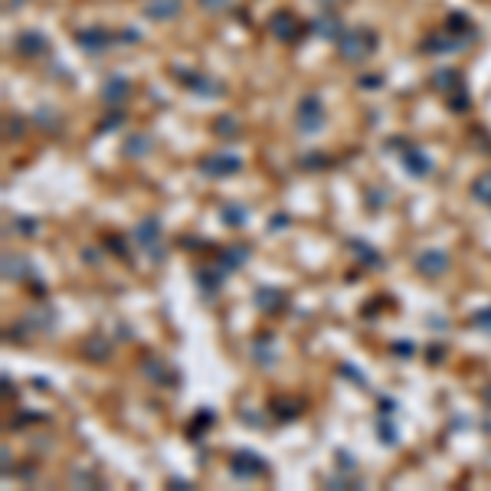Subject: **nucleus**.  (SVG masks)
Wrapping results in <instances>:
<instances>
[{
    "label": "nucleus",
    "instance_id": "f8f14e48",
    "mask_svg": "<svg viewBox=\"0 0 491 491\" xmlns=\"http://www.w3.org/2000/svg\"><path fill=\"white\" fill-rule=\"evenodd\" d=\"M268 30L275 33L279 40H285V43H295L298 36H301V23H298V16H295V14H288V10H282V14H275V16H272Z\"/></svg>",
    "mask_w": 491,
    "mask_h": 491
},
{
    "label": "nucleus",
    "instance_id": "c756f323",
    "mask_svg": "<svg viewBox=\"0 0 491 491\" xmlns=\"http://www.w3.org/2000/svg\"><path fill=\"white\" fill-rule=\"evenodd\" d=\"M151 148V141L144 134H131L128 141H125V158H144Z\"/></svg>",
    "mask_w": 491,
    "mask_h": 491
},
{
    "label": "nucleus",
    "instance_id": "3c124183",
    "mask_svg": "<svg viewBox=\"0 0 491 491\" xmlns=\"http://www.w3.org/2000/svg\"><path fill=\"white\" fill-rule=\"evenodd\" d=\"M33 387H36V390H46V387H49V380H46V377H36V380H33Z\"/></svg>",
    "mask_w": 491,
    "mask_h": 491
},
{
    "label": "nucleus",
    "instance_id": "79ce46f5",
    "mask_svg": "<svg viewBox=\"0 0 491 491\" xmlns=\"http://www.w3.org/2000/svg\"><path fill=\"white\" fill-rule=\"evenodd\" d=\"M285 226H288V216H285V213H275V216L268 220V233H279Z\"/></svg>",
    "mask_w": 491,
    "mask_h": 491
},
{
    "label": "nucleus",
    "instance_id": "603ef678",
    "mask_svg": "<svg viewBox=\"0 0 491 491\" xmlns=\"http://www.w3.org/2000/svg\"><path fill=\"white\" fill-rule=\"evenodd\" d=\"M360 82H364V86H380L383 79H377V75H367V79H360Z\"/></svg>",
    "mask_w": 491,
    "mask_h": 491
},
{
    "label": "nucleus",
    "instance_id": "c85d7f7f",
    "mask_svg": "<svg viewBox=\"0 0 491 491\" xmlns=\"http://www.w3.org/2000/svg\"><path fill=\"white\" fill-rule=\"evenodd\" d=\"M449 30L459 33L462 40H472V36H475V27H472L468 14H449Z\"/></svg>",
    "mask_w": 491,
    "mask_h": 491
},
{
    "label": "nucleus",
    "instance_id": "473e14b6",
    "mask_svg": "<svg viewBox=\"0 0 491 491\" xmlns=\"http://www.w3.org/2000/svg\"><path fill=\"white\" fill-rule=\"evenodd\" d=\"M36 125H43L46 131H60V115L56 112H36Z\"/></svg>",
    "mask_w": 491,
    "mask_h": 491
},
{
    "label": "nucleus",
    "instance_id": "1a4fd4ad",
    "mask_svg": "<svg viewBox=\"0 0 491 491\" xmlns=\"http://www.w3.org/2000/svg\"><path fill=\"white\" fill-rule=\"evenodd\" d=\"M3 279L7 282H27V279H36L30 259H23L20 253H3Z\"/></svg>",
    "mask_w": 491,
    "mask_h": 491
},
{
    "label": "nucleus",
    "instance_id": "ea45409f",
    "mask_svg": "<svg viewBox=\"0 0 491 491\" xmlns=\"http://www.w3.org/2000/svg\"><path fill=\"white\" fill-rule=\"evenodd\" d=\"M200 7L210 10V14H220L223 7H229V0H200Z\"/></svg>",
    "mask_w": 491,
    "mask_h": 491
},
{
    "label": "nucleus",
    "instance_id": "49530a36",
    "mask_svg": "<svg viewBox=\"0 0 491 491\" xmlns=\"http://www.w3.org/2000/svg\"><path fill=\"white\" fill-rule=\"evenodd\" d=\"M167 485H171V488H180V491H187V488H190V481H187V478H171Z\"/></svg>",
    "mask_w": 491,
    "mask_h": 491
},
{
    "label": "nucleus",
    "instance_id": "9b49d317",
    "mask_svg": "<svg viewBox=\"0 0 491 491\" xmlns=\"http://www.w3.org/2000/svg\"><path fill=\"white\" fill-rule=\"evenodd\" d=\"M253 301H255V308H259L262 314L285 312V292L272 288V285H259V288H255V295H253Z\"/></svg>",
    "mask_w": 491,
    "mask_h": 491
},
{
    "label": "nucleus",
    "instance_id": "f704fd0d",
    "mask_svg": "<svg viewBox=\"0 0 491 491\" xmlns=\"http://www.w3.org/2000/svg\"><path fill=\"white\" fill-rule=\"evenodd\" d=\"M213 410H203V413H200V419H194V426H190V439H200V432H203V426H210V423H213Z\"/></svg>",
    "mask_w": 491,
    "mask_h": 491
},
{
    "label": "nucleus",
    "instance_id": "8fccbe9b",
    "mask_svg": "<svg viewBox=\"0 0 491 491\" xmlns=\"http://www.w3.org/2000/svg\"><path fill=\"white\" fill-rule=\"evenodd\" d=\"M82 259H86V262H99V249H86Z\"/></svg>",
    "mask_w": 491,
    "mask_h": 491
},
{
    "label": "nucleus",
    "instance_id": "4c0bfd02",
    "mask_svg": "<svg viewBox=\"0 0 491 491\" xmlns=\"http://www.w3.org/2000/svg\"><path fill=\"white\" fill-rule=\"evenodd\" d=\"M298 164H301V167H325L327 158L325 154H305V158H298Z\"/></svg>",
    "mask_w": 491,
    "mask_h": 491
},
{
    "label": "nucleus",
    "instance_id": "4468645a",
    "mask_svg": "<svg viewBox=\"0 0 491 491\" xmlns=\"http://www.w3.org/2000/svg\"><path fill=\"white\" fill-rule=\"evenodd\" d=\"M226 282V268L223 266H203L197 268V285H200V292L203 295H216Z\"/></svg>",
    "mask_w": 491,
    "mask_h": 491
},
{
    "label": "nucleus",
    "instance_id": "6e6552de",
    "mask_svg": "<svg viewBox=\"0 0 491 491\" xmlns=\"http://www.w3.org/2000/svg\"><path fill=\"white\" fill-rule=\"evenodd\" d=\"M403 167H406V174H413L416 180H423L432 174V158L423 148L406 144V148H403Z\"/></svg>",
    "mask_w": 491,
    "mask_h": 491
},
{
    "label": "nucleus",
    "instance_id": "c9c22d12",
    "mask_svg": "<svg viewBox=\"0 0 491 491\" xmlns=\"http://www.w3.org/2000/svg\"><path fill=\"white\" fill-rule=\"evenodd\" d=\"M341 373H344V377H351V380H354L357 387H367V377H364V373H360L357 367H351V364H341Z\"/></svg>",
    "mask_w": 491,
    "mask_h": 491
},
{
    "label": "nucleus",
    "instance_id": "a18cd8bd",
    "mask_svg": "<svg viewBox=\"0 0 491 491\" xmlns=\"http://www.w3.org/2000/svg\"><path fill=\"white\" fill-rule=\"evenodd\" d=\"M239 419H242V423H249V426H262V419L255 416V413H239Z\"/></svg>",
    "mask_w": 491,
    "mask_h": 491
},
{
    "label": "nucleus",
    "instance_id": "ddd939ff",
    "mask_svg": "<svg viewBox=\"0 0 491 491\" xmlns=\"http://www.w3.org/2000/svg\"><path fill=\"white\" fill-rule=\"evenodd\" d=\"M14 49L20 53V56H27V60H33V56H43L46 49H49V43H46V36H43V33H36V30H23L20 36H16Z\"/></svg>",
    "mask_w": 491,
    "mask_h": 491
},
{
    "label": "nucleus",
    "instance_id": "5701e85b",
    "mask_svg": "<svg viewBox=\"0 0 491 491\" xmlns=\"http://www.w3.org/2000/svg\"><path fill=\"white\" fill-rule=\"evenodd\" d=\"M102 99L108 105H115V102H125L128 99V79H118V75H112L108 82L102 86Z\"/></svg>",
    "mask_w": 491,
    "mask_h": 491
},
{
    "label": "nucleus",
    "instance_id": "2eb2a0df",
    "mask_svg": "<svg viewBox=\"0 0 491 491\" xmlns=\"http://www.w3.org/2000/svg\"><path fill=\"white\" fill-rule=\"evenodd\" d=\"M20 325H23V331H53L56 327V312L49 305H36Z\"/></svg>",
    "mask_w": 491,
    "mask_h": 491
},
{
    "label": "nucleus",
    "instance_id": "393cba45",
    "mask_svg": "<svg viewBox=\"0 0 491 491\" xmlns=\"http://www.w3.org/2000/svg\"><path fill=\"white\" fill-rule=\"evenodd\" d=\"M432 89H439V92H449V95H452V92L459 89V69H439V73H432Z\"/></svg>",
    "mask_w": 491,
    "mask_h": 491
},
{
    "label": "nucleus",
    "instance_id": "f3484780",
    "mask_svg": "<svg viewBox=\"0 0 491 491\" xmlns=\"http://www.w3.org/2000/svg\"><path fill=\"white\" fill-rule=\"evenodd\" d=\"M253 360L262 367V370H268V367H275V360H279V351H275V344H272V338H255L253 341Z\"/></svg>",
    "mask_w": 491,
    "mask_h": 491
},
{
    "label": "nucleus",
    "instance_id": "0eeeda50",
    "mask_svg": "<svg viewBox=\"0 0 491 491\" xmlns=\"http://www.w3.org/2000/svg\"><path fill=\"white\" fill-rule=\"evenodd\" d=\"M177 79L184 86H190L197 95H203V99H220V95H223V86L207 73H180L177 69Z\"/></svg>",
    "mask_w": 491,
    "mask_h": 491
},
{
    "label": "nucleus",
    "instance_id": "e433bc0d",
    "mask_svg": "<svg viewBox=\"0 0 491 491\" xmlns=\"http://www.w3.org/2000/svg\"><path fill=\"white\" fill-rule=\"evenodd\" d=\"M390 351H393V354H400V357L406 360V357H413V351H416V347H413V341H393Z\"/></svg>",
    "mask_w": 491,
    "mask_h": 491
},
{
    "label": "nucleus",
    "instance_id": "dca6fc26",
    "mask_svg": "<svg viewBox=\"0 0 491 491\" xmlns=\"http://www.w3.org/2000/svg\"><path fill=\"white\" fill-rule=\"evenodd\" d=\"M184 10V0H148L144 3V16L151 20H174Z\"/></svg>",
    "mask_w": 491,
    "mask_h": 491
},
{
    "label": "nucleus",
    "instance_id": "6ab92c4d",
    "mask_svg": "<svg viewBox=\"0 0 491 491\" xmlns=\"http://www.w3.org/2000/svg\"><path fill=\"white\" fill-rule=\"evenodd\" d=\"M312 30L321 36V40H341L344 36V27H341V20L334 14H321L318 20L312 23Z\"/></svg>",
    "mask_w": 491,
    "mask_h": 491
},
{
    "label": "nucleus",
    "instance_id": "cd10ccee",
    "mask_svg": "<svg viewBox=\"0 0 491 491\" xmlns=\"http://www.w3.org/2000/svg\"><path fill=\"white\" fill-rule=\"evenodd\" d=\"M377 439L383 442V446H396L400 442V436H396V426H393V416H380L377 419Z\"/></svg>",
    "mask_w": 491,
    "mask_h": 491
},
{
    "label": "nucleus",
    "instance_id": "20e7f679",
    "mask_svg": "<svg viewBox=\"0 0 491 491\" xmlns=\"http://www.w3.org/2000/svg\"><path fill=\"white\" fill-rule=\"evenodd\" d=\"M295 118H298V131L301 134H318L321 128H325V121H327L321 99H318V95H305V99L298 102Z\"/></svg>",
    "mask_w": 491,
    "mask_h": 491
},
{
    "label": "nucleus",
    "instance_id": "f257e3e1",
    "mask_svg": "<svg viewBox=\"0 0 491 491\" xmlns=\"http://www.w3.org/2000/svg\"><path fill=\"white\" fill-rule=\"evenodd\" d=\"M338 49H341V56L347 62H360L367 60L373 49H377V33L373 30H354V33H344L341 40H338Z\"/></svg>",
    "mask_w": 491,
    "mask_h": 491
},
{
    "label": "nucleus",
    "instance_id": "f03ea898",
    "mask_svg": "<svg viewBox=\"0 0 491 491\" xmlns=\"http://www.w3.org/2000/svg\"><path fill=\"white\" fill-rule=\"evenodd\" d=\"M229 472H233V478H239V481H253V478L268 475V462L262 459L259 452L239 449V452H233V459H229Z\"/></svg>",
    "mask_w": 491,
    "mask_h": 491
},
{
    "label": "nucleus",
    "instance_id": "39448f33",
    "mask_svg": "<svg viewBox=\"0 0 491 491\" xmlns=\"http://www.w3.org/2000/svg\"><path fill=\"white\" fill-rule=\"evenodd\" d=\"M131 236H134V242H138V246H141V249L154 259V262H161V259H164V246H161L164 229H161V223H158L154 216L141 220V223L131 229Z\"/></svg>",
    "mask_w": 491,
    "mask_h": 491
},
{
    "label": "nucleus",
    "instance_id": "09e8293b",
    "mask_svg": "<svg viewBox=\"0 0 491 491\" xmlns=\"http://www.w3.org/2000/svg\"><path fill=\"white\" fill-rule=\"evenodd\" d=\"M383 207V194H377V190H370V210Z\"/></svg>",
    "mask_w": 491,
    "mask_h": 491
},
{
    "label": "nucleus",
    "instance_id": "b1692460",
    "mask_svg": "<svg viewBox=\"0 0 491 491\" xmlns=\"http://www.w3.org/2000/svg\"><path fill=\"white\" fill-rule=\"evenodd\" d=\"M246 259H249V246H229V249H223V255H220V266H223L226 272H236V268L246 266Z\"/></svg>",
    "mask_w": 491,
    "mask_h": 491
},
{
    "label": "nucleus",
    "instance_id": "37998d69",
    "mask_svg": "<svg viewBox=\"0 0 491 491\" xmlns=\"http://www.w3.org/2000/svg\"><path fill=\"white\" fill-rule=\"evenodd\" d=\"M121 121H125L121 115H108V118L102 121V128H99V131H112V128H121Z\"/></svg>",
    "mask_w": 491,
    "mask_h": 491
},
{
    "label": "nucleus",
    "instance_id": "a878e982",
    "mask_svg": "<svg viewBox=\"0 0 491 491\" xmlns=\"http://www.w3.org/2000/svg\"><path fill=\"white\" fill-rule=\"evenodd\" d=\"M272 416L282 419V423H288V419H298L301 416V403L298 400H272Z\"/></svg>",
    "mask_w": 491,
    "mask_h": 491
},
{
    "label": "nucleus",
    "instance_id": "412c9836",
    "mask_svg": "<svg viewBox=\"0 0 491 491\" xmlns=\"http://www.w3.org/2000/svg\"><path fill=\"white\" fill-rule=\"evenodd\" d=\"M141 373L151 377L158 387H171V377H167V364L161 357H144L141 360Z\"/></svg>",
    "mask_w": 491,
    "mask_h": 491
},
{
    "label": "nucleus",
    "instance_id": "9d476101",
    "mask_svg": "<svg viewBox=\"0 0 491 491\" xmlns=\"http://www.w3.org/2000/svg\"><path fill=\"white\" fill-rule=\"evenodd\" d=\"M118 36H112L108 30H102V27H92V30H79L75 33V43L82 46L86 53H105L108 46L115 43Z\"/></svg>",
    "mask_w": 491,
    "mask_h": 491
},
{
    "label": "nucleus",
    "instance_id": "de8ad7c7",
    "mask_svg": "<svg viewBox=\"0 0 491 491\" xmlns=\"http://www.w3.org/2000/svg\"><path fill=\"white\" fill-rule=\"evenodd\" d=\"M429 364H442V347H429Z\"/></svg>",
    "mask_w": 491,
    "mask_h": 491
},
{
    "label": "nucleus",
    "instance_id": "aec40b11",
    "mask_svg": "<svg viewBox=\"0 0 491 491\" xmlns=\"http://www.w3.org/2000/svg\"><path fill=\"white\" fill-rule=\"evenodd\" d=\"M347 246H351V253L357 255V262H364L367 268H383V255L377 253L373 246H367L364 239H351Z\"/></svg>",
    "mask_w": 491,
    "mask_h": 491
},
{
    "label": "nucleus",
    "instance_id": "58836bf2",
    "mask_svg": "<svg viewBox=\"0 0 491 491\" xmlns=\"http://www.w3.org/2000/svg\"><path fill=\"white\" fill-rule=\"evenodd\" d=\"M472 321H475V327H481V331H488V334H491V308L478 312L475 318H472Z\"/></svg>",
    "mask_w": 491,
    "mask_h": 491
},
{
    "label": "nucleus",
    "instance_id": "a19ab883",
    "mask_svg": "<svg viewBox=\"0 0 491 491\" xmlns=\"http://www.w3.org/2000/svg\"><path fill=\"white\" fill-rule=\"evenodd\" d=\"M23 118H7V138H23Z\"/></svg>",
    "mask_w": 491,
    "mask_h": 491
},
{
    "label": "nucleus",
    "instance_id": "7c9ffc66",
    "mask_svg": "<svg viewBox=\"0 0 491 491\" xmlns=\"http://www.w3.org/2000/svg\"><path fill=\"white\" fill-rule=\"evenodd\" d=\"M10 226H14V233H20L23 239H33L40 233V223H36L33 216H16V220H10Z\"/></svg>",
    "mask_w": 491,
    "mask_h": 491
},
{
    "label": "nucleus",
    "instance_id": "72a5a7b5",
    "mask_svg": "<svg viewBox=\"0 0 491 491\" xmlns=\"http://www.w3.org/2000/svg\"><path fill=\"white\" fill-rule=\"evenodd\" d=\"M334 459H338V468H341V472H354V468H357V459H354L347 449H338Z\"/></svg>",
    "mask_w": 491,
    "mask_h": 491
},
{
    "label": "nucleus",
    "instance_id": "c03bdc74",
    "mask_svg": "<svg viewBox=\"0 0 491 491\" xmlns=\"http://www.w3.org/2000/svg\"><path fill=\"white\" fill-rule=\"evenodd\" d=\"M393 413H396V403L383 396V400H380V416H393Z\"/></svg>",
    "mask_w": 491,
    "mask_h": 491
},
{
    "label": "nucleus",
    "instance_id": "423d86ee",
    "mask_svg": "<svg viewBox=\"0 0 491 491\" xmlns=\"http://www.w3.org/2000/svg\"><path fill=\"white\" fill-rule=\"evenodd\" d=\"M416 272L426 275V279H439L449 272V253L442 249H426V253L416 255Z\"/></svg>",
    "mask_w": 491,
    "mask_h": 491
},
{
    "label": "nucleus",
    "instance_id": "a211bd4d",
    "mask_svg": "<svg viewBox=\"0 0 491 491\" xmlns=\"http://www.w3.org/2000/svg\"><path fill=\"white\" fill-rule=\"evenodd\" d=\"M220 220H223L226 226L239 229V226H246V220H249V207L239 203V200H226L223 207H220Z\"/></svg>",
    "mask_w": 491,
    "mask_h": 491
},
{
    "label": "nucleus",
    "instance_id": "4be33fe9",
    "mask_svg": "<svg viewBox=\"0 0 491 491\" xmlns=\"http://www.w3.org/2000/svg\"><path fill=\"white\" fill-rule=\"evenodd\" d=\"M82 351H86V360H99V364L112 357V344L105 341L102 334H92L89 341L82 344Z\"/></svg>",
    "mask_w": 491,
    "mask_h": 491
},
{
    "label": "nucleus",
    "instance_id": "bb28decb",
    "mask_svg": "<svg viewBox=\"0 0 491 491\" xmlns=\"http://www.w3.org/2000/svg\"><path fill=\"white\" fill-rule=\"evenodd\" d=\"M472 200H478V203L491 207V171L478 174V177L472 180Z\"/></svg>",
    "mask_w": 491,
    "mask_h": 491
},
{
    "label": "nucleus",
    "instance_id": "2f4dec72",
    "mask_svg": "<svg viewBox=\"0 0 491 491\" xmlns=\"http://www.w3.org/2000/svg\"><path fill=\"white\" fill-rule=\"evenodd\" d=\"M213 131L216 134H223V138H233V134H239V125H236V118H229V115H220L216 118V125H213Z\"/></svg>",
    "mask_w": 491,
    "mask_h": 491
},
{
    "label": "nucleus",
    "instance_id": "7ed1b4c3",
    "mask_svg": "<svg viewBox=\"0 0 491 491\" xmlns=\"http://www.w3.org/2000/svg\"><path fill=\"white\" fill-rule=\"evenodd\" d=\"M242 171V158L239 154H233V151H213V154H207L203 161H200V174L203 177H233V174H239Z\"/></svg>",
    "mask_w": 491,
    "mask_h": 491
}]
</instances>
